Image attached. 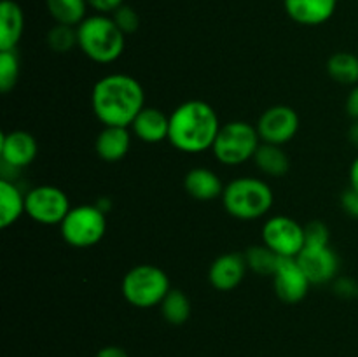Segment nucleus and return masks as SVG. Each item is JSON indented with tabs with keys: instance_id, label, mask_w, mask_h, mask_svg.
<instances>
[{
	"instance_id": "nucleus-1",
	"label": "nucleus",
	"mask_w": 358,
	"mask_h": 357,
	"mask_svg": "<svg viewBox=\"0 0 358 357\" xmlns=\"http://www.w3.org/2000/svg\"><path fill=\"white\" fill-rule=\"evenodd\" d=\"M145 107V91L138 79L128 74H108L94 83L91 108L103 126L129 128Z\"/></svg>"
},
{
	"instance_id": "nucleus-2",
	"label": "nucleus",
	"mask_w": 358,
	"mask_h": 357,
	"mask_svg": "<svg viewBox=\"0 0 358 357\" xmlns=\"http://www.w3.org/2000/svg\"><path fill=\"white\" fill-rule=\"evenodd\" d=\"M215 108L203 100H187L170 114L168 142L185 154H201L212 149L220 130Z\"/></svg>"
},
{
	"instance_id": "nucleus-3",
	"label": "nucleus",
	"mask_w": 358,
	"mask_h": 357,
	"mask_svg": "<svg viewBox=\"0 0 358 357\" xmlns=\"http://www.w3.org/2000/svg\"><path fill=\"white\" fill-rule=\"evenodd\" d=\"M77 48L94 63H114L126 48V35L108 14L87 16L77 27Z\"/></svg>"
},
{
	"instance_id": "nucleus-4",
	"label": "nucleus",
	"mask_w": 358,
	"mask_h": 357,
	"mask_svg": "<svg viewBox=\"0 0 358 357\" xmlns=\"http://www.w3.org/2000/svg\"><path fill=\"white\" fill-rule=\"evenodd\" d=\"M275 195L271 186L262 178L238 177L226 184L222 205L231 217L238 220H255L271 210Z\"/></svg>"
},
{
	"instance_id": "nucleus-5",
	"label": "nucleus",
	"mask_w": 358,
	"mask_h": 357,
	"mask_svg": "<svg viewBox=\"0 0 358 357\" xmlns=\"http://www.w3.org/2000/svg\"><path fill=\"white\" fill-rule=\"evenodd\" d=\"M170 290V276L164 270L154 265L133 266L129 272H126L121 282V293L124 300L131 307L142 310L159 307Z\"/></svg>"
},
{
	"instance_id": "nucleus-6",
	"label": "nucleus",
	"mask_w": 358,
	"mask_h": 357,
	"mask_svg": "<svg viewBox=\"0 0 358 357\" xmlns=\"http://www.w3.org/2000/svg\"><path fill=\"white\" fill-rule=\"evenodd\" d=\"M259 146L261 136L254 125L247 121H229L220 126L212 153L219 163L238 167L248 160H254Z\"/></svg>"
},
{
	"instance_id": "nucleus-7",
	"label": "nucleus",
	"mask_w": 358,
	"mask_h": 357,
	"mask_svg": "<svg viewBox=\"0 0 358 357\" xmlns=\"http://www.w3.org/2000/svg\"><path fill=\"white\" fill-rule=\"evenodd\" d=\"M105 231H107V214L96 203L72 206L63 223L59 224L63 240L76 248L93 247L101 241Z\"/></svg>"
},
{
	"instance_id": "nucleus-8",
	"label": "nucleus",
	"mask_w": 358,
	"mask_h": 357,
	"mask_svg": "<svg viewBox=\"0 0 358 357\" xmlns=\"http://www.w3.org/2000/svg\"><path fill=\"white\" fill-rule=\"evenodd\" d=\"M70 209L66 192L56 186H35L27 191V216L42 226H59Z\"/></svg>"
},
{
	"instance_id": "nucleus-9",
	"label": "nucleus",
	"mask_w": 358,
	"mask_h": 357,
	"mask_svg": "<svg viewBox=\"0 0 358 357\" xmlns=\"http://www.w3.org/2000/svg\"><path fill=\"white\" fill-rule=\"evenodd\" d=\"M262 244L280 258H297L306 245L304 226L289 216H273L262 224Z\"/></svg>"
},
{
	"instance_id": "nucleus-10",
	"label": "nucleus",
	"mask_w": 358,
	"mask_h": 357,
	"mask_svg": "<svg viewBox=\"0 0 358 357\" xmlns=\"http://www.w3.org/2000/svg\"><path fill=\"white\" fill-rule=\"evenodd\" d=\"M299 114L290 105H273L259 118L257 128L261 142L285 146L299 132Z\"/></svg>"
},
{
	"instance_id": "nucleus-11",
	"label": "nucleus",
	"mask_w": 358,
	"mask_h": 357,
	"mask_svg": "<svg viewBox=\"0 0 358 357\" xmlns=\"http://www.w3.org/2000/svg\"><path fill=\"white\" fill-rule=\"evenodd\" d=\"M297 262L306 273L311 286L318 284L334 282L339 272V258L331 247L327 245H304L301 254L297 255Z\"/></svg>"
},
{
	"instance_id": "nucleus-12",
	"label": "nucleus",
	"mask_w": 358,
	"mask_h": 357,
	"mask_svg": "<svg viewBox=\"0 0 358 357\" xmlns=\"http://www.w3.org/2000/svg\"><path fill=\"white\" fill-rule=\"evenodd\" d=\"M311 282L296 258H282L273 273V289L283 303L296 304L308 296Z\"/></svg>"
},
{
	"instance_id": "nucleus-13",
	"label": "nucleus",
	"mask_w": 358,
	"mask_h": 357,
	"mask_svg": "<svg viewBox=\"0 0 358 357\" xmlns=\"http://www.w3.org/2000/svg\"><path fill=\"white\" fill-rule=\"evenodd\" d=\"M37 140L24 130H10L0 136V160L13 170H21L37 158Z\"/></svg>"
},
{
	"instance_id": "nucleus-14",
	"label": "nucleus",
	"mask_w": 358,
	"mask_h": 357,
	"mask_svg": "<svg viewBox=\"0 0 358 357\" xmlns=\"http://www.w3.org/2000/svg\"><path fill=\"white\" fill-rule=\"evenodd\" d=\"M247 261L240 252H226L213 259L208 268V282L220 293H229L243 282L247 275Z\"/></svg>"
},
{
	"instance_id": "nucleus-15",
	"label": "nucleus",
	"mask_w": 358,
	"mask_h": 357,
	"mask_svg": "<svg viewBox=\"0 0 358 357\" xmlns=\"http://www.w3.org/2000/svg\"><path fill=\"white\" fill-rule=\"evenodd\" d=\"M287 16L304 27H318L331 20L338 0H283Z\"/></svg>"
},
{
	"instance_id": "nucleus-16",
	"label": "nucleus",
	"mask_w": 358,
	"mask_h": 357,
	"mask_svg": "<svg viewBox=\"0 0 358 357\" xmlns=\"http://www.w3.org/2000/svg\"><path fill=\"white\" fill-rule=\"evenodd\" d=\"M129 130L136 139L145 144L164 142L170 133V115L157 107H143Z\"/></svg>"
},
{
	"instance_id": "nucleus-17",
	"label": "nucleus",
	"mask_w": 358,
	"mask_h": 357,
	"mask_svg": "<svg viewBox=\"0 0 358 357\" xmlns=\"http://www.w3.org/2000/svg\"><path fill=\"white\" fill-rule=\"evenodd\" d=\"M131 130L124 126H103L94 142V150L103 161L122 160L131 147Z\"/></svg>"
},
{
	"instance_id": "nucleus-18",
	"label": "nucleus",
	"mask_w": 358,
	"mask_h": 357,
	"mask_svg": "<svg viewBox=\"0 0 358 357\" xmlns=\"http://www.w3.org/2000/svg\"><path fill=\"white\" fill-rule=\"evenodd\" d=\"M184 188L191 198L198 200V202H210V200L222 198L226 186L222 184V178L213 170L205 167H196L185 175Z\"/></svg>"
},
{
	"instance_id": "nucleus-19",
	"label": "nucleus",
	"mask_w": 358,
	"mask_h": 357,
	"mask_svg": "<svg viewBox=\"0 0 358 357\" xmlns=\"http://www.w3.org/2000/svg\"><path fill=\"white\" fill-rule=\"evenodd\" d=\"M24 28V16L14 0L0 2V51H14Z\"/></svg>"
},
{
	"instance_id": "nucleus-20",
	"label": "nucleus",
	"mask_w": 358,
	"mask_h": 357,
	"mask_svg": "<svg viewBox=\"0 0 358 357\" xmlns=\"http://www.w3.org/2000/svg\"><path fill=\"white\" fill-rule=\"evenodd\" d=\"M27 214V192L10 178H0V227L7 230Z\"/></svg>"
},
{
	"instance_id": "nucleus-21",
	"label": "nucleus",
	"mask_w": 358,
	"mask_h": 357,
	"mask_svg": "<svg viewBox=\"0 0 358 357\" xmlns=\"http://www.w3.org/2000/svg\"><path fill=\"white\" fill-rule=\"evenodd\" d=\"M254 163L259 170L269 177H283L290 168V160L282 146L261 142L254 156Z\"/></svg>"
},
{
	"instance_id": "nucleus-22",
	"label": "nucleus",
	"mask_w": 358,
	"mask_h": 357,
	"mask_svg": "<svg viewBox=\"0 0 358 357\" xmlns=\"http://www.w3.org/2000/svg\"><path fill=\"white\" fill-rule=\"evenodd\" d=\"M327 72L332 80L345 86L358 84V56L348 51H339L329 58Z\"/></svg>"
},
{
	"instance_id": "nucleus-23",
	"label": "nucleus",
	"mask_w": 358,
	"mask_h": 357,
	"mask_svg": "<svg viewBox=\"0 0 358 357\" xmlns=\"http://www.w3.org/2000/svg\"><path fill=\"white\" fill-rule=\"evenodd\" d=\"M49 14L59 24L79 27L86 20L87 0H45Z\"/></svg>"
},
{
	"instance_id": "nucleus-24",
	"label": "nucleus",
	"mask_w": 358,
	"mask_h": 357,
	"mask_svg": "<svg viewBox=\"0 0 358 357\" xmlns=\"http://www.w3.org/2000/svg\"><path fill=\"white\" fill-rule=\"evenodd\" d=\"M161 315L168 324L182 326L191 317V300L180 289H171L159 304Z\"/></svg>"
},
{
	"instance_id": "nucleus-25",
	"label": "nucleus",
	"mask_w": 358,
	"mask_h": 357,
	"mask_svg": "<svg viewBox=\"0 0 358 357\" xmlns=\"http://www.w3.org/2000/svg\"><path fill=\"white\" fill-rule=\"evenodd\" d=\"M245 261H247L248 270H252L257 275H269L273 276L276 266L280 262V255L275 251L268 247L266 244L252 245L245 251Z\"/></svg>"
},
{
	"instance_id": "nucleus-26",
	"label": "nucleus",
	"mask_w": 358,
	"mask_h": 357,
	"mask_svg": "<svg viewBox=\"0 0 358 357\" xmlns=\"http://www.w3.org/2000/svg\"><path fill=\"white\" fill-rule=\"evenodd\" d=\"M48 46L51 51L65 55L70 49L79 46L77 41V27H69V24L56 23L51 30L48 31Z\"/></svg>"
},
{
	"instance_id": "nucleus-27",
	"label": "nucleus",
	"mask_w": 358,
	"mask_h": 357,
	"mask_svg": "<svg viewBox=\"0 0 358 357\" xmlns=\"http://www.w3.org/2000/svg\"><path fill=\"white\" fill-rule=\"evenodd\" d=\"M20 77V58L14 51H0V91L9 93Z\"/></svg>"
},
{
	"instance_id": "nucleus-28",
	"label": "nucleus",
	"mask_w": 358,
	"mask_h": 357,
	"mask_svg": "<svg viewBox=\"0 0 358 357\" xmlns=\"http://www.w3.org/2000/svg\"><path fill=\"white\" fill-rule=\"evenodd\" d=\"M112 18H114L115 24L121 28V31L124 35L135 34L140 28L138 13H136L131 6H128V4H122L117 10H114V13H112Z\"/></svg>"
},
{
	"instance_id": "nucleus-29",
	"label": "nucleus",
	"mask_w": 358,
	"mask_h": 357,
	"mask_svg": "<svg viewBox=\"0 0 358 357\" xmlns=\"http://www.w3.org/2000/svg\"><path fill=\"white\" fill-rule=\"evenodd\" d=\"M304 234H306V245H327L331 241L327 224L322 223V220L308 223L304 226Z\"/></svg>"
},
{
	"instance_id": "nucleus-30",
	"label": "nucleus",
	"mask_w": 358,
	"mask_h": 357,
	"mask_svg": "<svg viewBox=\"0 0 358 357\" xmlns=\"http://www.w3.org/2000/svg\"><path fill=\"white\" fill-rule=\"evenodd\" d=\"M334 286V293L341 298H353L358 296V286L353 280L346 279V276H339L332 282Z\"/></svg>"
},
{
	"instance_id": "nucleus-31",
	"label": "nucleus",
	"mask_w": 358,
	"mask_h": 357,
	"mask_svg": "<svg viewBox=\"0 0 358 357\" xmlns=\"http://www.w3.org/2000/svg\"><path fill=\"white\" fill-rule=\"evenodd\" d=\"M341 206L348 216L358 217V191L352 186L341 195Z\"/></svg>"
},
{
	"instance_id": "nucleus-32",
	"label": "nucleus",
	"mask_w": 358,
	"mask_h": 357,
	"mask_svg": "<svg viewBox=\"0 0 358 357\" xmlns=\"http://www.w3.org/2000/svg\"><path fill=\"white\" fill-rule=\"evenodd\" d=\"M124 4V0H87V6L98 14H112Z\"/></svg>"
},
{
	"instance_id": "nucleus-33",
	"label": "nucleus",
	"mask_w": 358,
	"mask_h": 357,
	"mask_svg": "<svg viewBox=\"0 0 358 357\" xmlns=\"http://www.w3.org/2000/svg\"><path fill=\"white\" fill-rule=\"evenodd\" d=\"M346 112L353 121H358V84L352 86L348 98H346Z\"/></svg>"
},
{
	"instance_id": "nucleus-34",
	"label": "nucleus",
	"mask_w": 358,
	"mask_h": 357,
	"mask_svg": "<svg viewBox=\"0 0 358 357\" xmlns=\"http://www.w3.org/2000/svg\"><path fill=\"white\" fill-rule=\"evenodd\" d=\"M96 357H129V354L126 352L124 349H121V346L108 345V346H103V349L98 350Z\"/></svg>"
},
{
	"instance_id": "nucleus-35",
	"label": "nucleus",
	"mask_w": 358,
	"mask_h": 357,
	"mask_svg": "<svg viewBox=\"0 0 358 357\" xmlns=\"http://www.w3.org/2000/svg\"><path fill=\"white\" fill-rule=\"evenodd\" d=\"M350 186L358 191V156L350 164Z\"/></svg>"
},
{
	"instance_id": "nucleus-36",
	"label": "nucleus",
	"mask_w": 358,
	"mask_h": 357,
	"mask_svg": "<svg viewBox=\"0 0 358 357\" xmlns=\"http://www.w3.org/2000/svg\"><path fill=\"white\" fill-rule=\"evenodd\" d=\"M348 140L353 147L358 149V121H353L348 128Z\"/></svg>"
},
{
	"instance_id": "nucleus-37",
	"label": "nucleus",
	"mask_w": 358,
	"mask_h": 357,
	"mask_svg": "<svg viewBox=\"0 0 358 357\" xmlns=\"http://www.w3.org/2000/svg\"><path fill=\"white\" fill-rule=\"evenodd\" d=\"M357 298H358V296H357Z\"/></svg>"
}]
</instances>
